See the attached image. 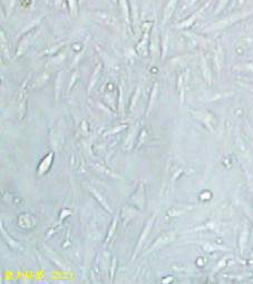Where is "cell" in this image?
Returning <instances> with one entry per match:
<instances>
[{"mask_svg": "<svg viewBox=\"0 0 253 284\" xmlns=\"http://www.w3.org/2000/svg\"><path fill=\"white\" fill-rule=\"evenodd\" d=\"M90 192H92L93 194H94V196L96 197L98 201L101 202V204H103V206L105 207L107 211H108V212H112V210L109 208V206H108V203H107V202H106L105 200H104V198L101 197V194H99L98 192H97L96 189H93V188H90Z\"/></svg>", "mask_w": 253, "mask_h": 284, "instance_id": "cell-5", "label": "cell"}, {"mask_svg": "<svg viewBox=\"0 0 253 284\" xmlns=\"http://www.w3.org/2000/svg\"><path fill=\"white\" fill-rule=\"evenodd\" d=\"M174 237H175L174 233H166L164 234V235H162V236H160V237L157 238L156 242L151 246V248L148 250V252H153V251H155V250H158V248H162L163 245H165V244H167L168 242H171Z\"/></svg>", "mask_w": 253, "mask_h": 284, "instance_id": "cell-1", "label": "cell"}, {"mask_svg": "<svg viewBox=\"0 0 253 284\" xmlns=\"http://www.w3.org/2000/svg\"><path fill=\"white\" fill-rule=\"evenodd\" d=\"M153 221H154V216H152L151 218H149V221L147 222V224H146V226H145V229H144V231H143V234L141 235V237H139V240H138V244H137V248H136V251H135V254H134V259H135V256H136V254H137V252L141 250V248H142L143 243H144V241H145V238L147 237V234L148 232H149V229H151V227H152L153 225Z\"/></svg>", "mask_w": 253, "mask_h": 284, "instance_id": "cell-2", "label": "cell"}, {"mask_svg": "<svg viewBox=\"0 0 253 284\" xmlns=\"http://www.w3.org/2000/svg\"><path fill=\"white\" fill-rule=\"evenodd\" d=\"M176 2H177V0H170V2L166 5L165 11H164V23H166L170 19L171 16H172V12L174 10Z\"/></svg>", "mask_w": 253, "mask_h": 284, "instance_id": "cell-3", "label": "cell"}, {"mask_svg": "<svg viewBox=\"0 0 253 284\" xmlns=\"http://www.w3.org/2000/svg\"><path fill=\"white\" fill-rule=\"evenodd\" d=\"M202 67H203V70H204V76H205V78L207 79V82L210 83V82H211V76H210L209 69H207V66L205 65V60H204L203 57H202Z\"/></svg>", "mask_w": 253, "mask_h": 284, "instance_id": "cell-6", "label": "cell"}, {"mask_svg": "<svg viewBox=\"0 0 253 284\" xmlns=\"http://www.w3.org/2000/svg\"><path fill=\"white\" fill-rule=\"evenodd\" d=\"M116 223H117V216H116L115 220H114V222H113V227H111V231H109V233H108V236H107V238H106V243L109 242L111 237L113 236V234H114V231H115V229H116Z\"/></svg>", "mask_w": 253, "mask_h": 284, "instance_id": "cell-7", "label": "cell"}, {"mask_svg": "<svg viewBox=\"0 0 253 284\" xmlns=\"http://www.w3.org/2000/svg\"><path fill=\"white\" fill-rule=\"evenodd\" d=\"M115 264H116V260L114 259V260H113V270H112V272H111L112 279H113V274H114V269H115Z\"/></svg>", "mask_w": 253, "mask_h": 284, "instance_id": "cell-10", "label": "cell"}, {"mask_svg": "<svg viewBox=\"0 0 253 284\" xmlns=\"http://www.w3.org/2000/svg\"><path fill=\"white\" fill-rule=\"evenodd\" d=\"M243 1L244 0H240V4H243Z\"/></svg>", "mask_w": 253, "mask_h": 284, "instance_id": "cell-11", "label": "cell"}, {"mask_svg": "<svg viewBox=\"0 0 253 284\" xmlns=\"http://www.w3.org/2000/svg\"><path fill=\"white\" fill-rule=\"evenodd\" d=\"M156 89H157V85H155V86H154V90H153V92H152V100H151V103H149V107H148L147 114H149V111H151V109H152L153 100H154V95H155V92H156Z\"/></svg>", "mask_w": 253, "mask_h": 284, "instance_id": "cell-8", "label": "cell"}, {"mask_svg": "<svg viewBox=\"0 0 253 284\" xmlns=\"http://www.w3.org/2000/svg\"><path fill=\"white\" fill-rule=\"evenodd\" d=\"M226 1H227V0H222L221 4H220V5H219V7H217V10H216V12H219V11H220V10H221L222 8L224 7V5L226 4Z\"/></svg>", "mask_w": 253, "mask_h": 284, "instance_id": "cell-9", "label": "cell"}, {"mask_svg": "<svg viewBox=\"0 0 253 284\" xmlns=\"http://www.w3.org/2000/svg\"><path fill=\"white\" fill-rule=\"evenodd\" d=\"M51 158H52V154L47 155V157L44 159V162H42V164H40V166H39V174H44V173L48 170V167H49V165H50V163H51Z\"/></svg>", "mask_w": 253, "mask_h": 284, "instance_id": "cell-4", "label": "cell"}]
</instances>
